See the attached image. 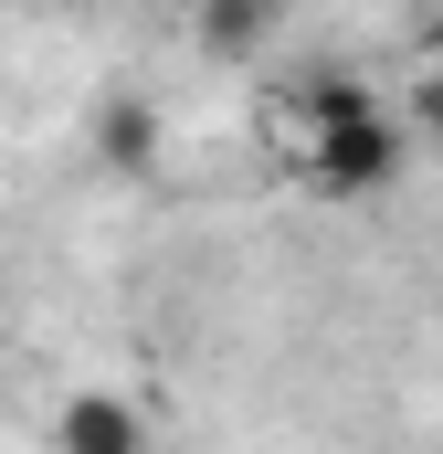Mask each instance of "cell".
Instances as JSON below:
<instances>
[{
  "label": "cell",
  "instance_id": "1",
  "mask_svg": "<svg viewBox=\"0 0 443 454\" xmlns=\"http://www.w3.org/2000/svg\"><path fill=\"white\" fill-rule=\"evenodd\" d=\"M275 148L317 201H369L401 180V116L359 74H307L275 96Z\"/></svg>",
  "mask_w": 443,
  "mask_h": 454
},
{
  "label": "cell",
  "instance_id": "4",
  "mask_svg": "<svg viewBox=\"0 0 443 454\" xmlns=\"http://www.w3.org/2000/svg\"><path fill=\"white\" fill-rule=\"evenodd\" d=\"M96 148H106V169H159V116L148 106H106Z\"/></svg>",
  "mask_w": 443,
  "mask_h": 454
},
{
  "label": "cell",
  "instance_id": "5",
  "mask_svg": "<svg viewBox=\"0 0 443 454\" xmlns=\"http://www.w3.org/2000/svg\"><path fill=\"white\" fill-rule=\"evenodd\" d=\"M412 116H423V127H443V64L423 74V85H412Z\"/></svg>",
  "mask_w": 443,
  "mask_h": 454
},
{
  "label": "cell",
  "instance_id": "3",
  "mask_svg": "<svg viewBox=\"0 0 443 454\" xmlns=\"http://www.w3.org/2000/svg\"><path fill=\"white\" fill-rule=\"evenodd\" d=\"M190 21H201V53L212 64H253L285 32V0H190Z\"/></svg>",
  "mask_w": 443,
  "mask_h": 454
},
{
  "label": "cell",
  "instance_id": "6",
  "mask_svg": "<svg viewBox=\"0 0 443 454\" xmlns=\"http://www.w3.org/2000/svg\"><path fill=\"white\" fill-rule=\"evenodd\" d=\"M433 159H443V127H433Z\"/></svg>",
  "mask_w": 443,
  "mask_h": 454
},
{
  "label": "cell",
  "instance_id": "7",
  "mask_svg": "<svg viewBox=\"0 0 443 454\" xmlns=\"http://www.w3.org/2000/svg\"><path fill=\"white\" fill-rule=\"evenodd\" d=\"M180 11H190V0H180Z\"/></svg>",
  "mask_w": 443,
  "mask_h": 454
},
{
  "label": "cell",
  "instance_id": "2",
  "mask_svg": "<svg viewBox=\"0 0 443 454\" xmlns=\"http://www.w3.org/2000/svg\"><path fill=\"white\" fill-rule=\"evenodd\" d=\"M43 434H53V454H137L148 434H159V423H148L127 391H74V402H64Z\"/></svg>",
  "mask_w": 443,
  "mask_h": 454
}]
</instances>
